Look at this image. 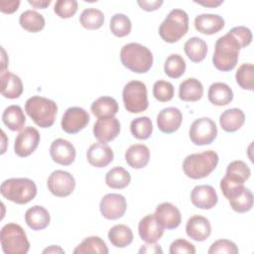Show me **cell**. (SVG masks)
<instances>
[{"label": "cell", "instance_id": "6da1fadb", "mask_svg": "<svg viewBox=\"0 0 254 254\" xmlns=\"http://www.w3.org/2000/svg\"><path fill=\"white\" fill-rule=\"evenodd\" d=\"M241 47L238 41L229 32L217 39L214 46L212 63L220 71L232 70L238 62Z\"/></svg>", "mask_w": 254, "mask_h": 254}, {"label": "cell", "instance_id": "7a4b0ae2", "mask_svg": "<svg viewBox=\"0 0 254 254\" xmlns=\"http://www.w3.org/2000/svg\"><path fill=\"white\" fill-rule=\"evenodd\" d=\"M220 190L234 211L244 213L252 208L253 194L249 189L244 187V184L224 176L220 181Z\"/></svg>", "mask_w": 254, "mask_h": 254}, {"label": "cell", "instance_id": "3957f363", "mask_svg": "<svg viewBox=\"0 0 254 254\" xmlns=\"http://www.w3.org/2000/svg\"><path fill=\"white\" fill-rule=\"evenodd\" d=\"M218 155L212 150L190 154L183 162V171L188 178L199 180L207 177L218 164Z\"/></svg>", "mask_w": 254, "mask_h": 254}, {"label": "cell", "instance_id": "277c9868", "mask_svg": "<svg viewBox=\"0 0 254 254\" xmlns=\"http://www.w3.org/2000/svg\"><path fill=\"white\" fill-rule=\"evenodd\" d=\"M122 64L129 70L136 73L149 71L153 64V55L145 46L138 43H130L120 51Z\"/></svg>", "mask_w": 254, "mask_h": 254}, {"label": "cell", "instance_id": "5b68a950", "mask_svg": "<svg viewBox=\"0 0 254 254\" xmlns=\"http://www.w3.org/2000/svg\"><path fill=\"white\" fill-rule=\"evenodd\" d=\"M0 192L12 202L26 204L37 195V186L28 178H11L1 184Z\"/></svg>", "mask_w": 254, "mask_h": 254}, {"label": "cell", "instance_id": "8992f818", "mask_svg": "<svg viewBox=\"0 0 254 254\" xmlns=\"http://www.w3.org/2000/svg\"><path fill=\"white\" fill-rule=\"evenodd\" d=\"M25 110L39 127L49 128L55 122L58 105L52 99L35 95L27 99Z\"/></svg>", "mask_w": 254, "mask_h": 254}, {"label": "cell", "instance_id": "52a82bcc", "mask_svg": "<svg viewBox=\"0 0 254 254\" xmlns=\"http://www.w3.org/2000/svg\"><path fill=\"white\" fill-rule=\"evenodd\" d=\"M189 31V16L182 9H173L159 27L160 37L167 43L180 41Z\"/></svg>", "mask_w": 254, "mask_h": 254}, {"label": "cell", "instance_id": "ba28073f", "mask_svg": "<svg viewBox=\"0 0 254 254\" xmlns=\"http://www.w3.org/2000/svg\"><path fill=\"white\" fill-rule=\"evenodd\" d=\"M0 241L5 254H26L30 249L26 232L17 223H7L1 228Z\"/></svg>", "mask_w": 254, "mask_h": 254}, {"label": "cell", "instance_id": "9c48e42d", "mask_svg": "<svg viewBox=\"0 0 254 254\" xmlns=\"http://www.w3.org/2000/svg\"><path fill=\"white\" fill-rule=\"evenodd\" d=\"M125 109L130 113H140L148 108V92L144 82L131 80L125 84L122 91Z\"/></svg>", "mask_w": 254, "mask_h": 254}, {"label": "cell", "instance_id": "30bf717a", "mask_svg": "<svg viewBox=\"0 0 254 254\" xmlns=\"http://www.w3.org/2000/svg\"><path fill=\"white\" fill-rule=\"evenodd\" d=\"M189 135L194 145H209L217 136V127L215 122L210 118L201 117L191 123Z\"/></svg>", "mask_w": 254, "mask_h": 254}, {"label": "cell", "instance_id": "8fae6325", "mask_svg": "<svg viewBox=\"0 0 254 254\" xmlns=\"http://www.w3.org/2000/svg\"><path fill=\"white\" fill-rule=\"evenodd\" d=\"M47 186L51 193L55 196L65 197L74 190L75 180L68 172L56 170L49 176Z\"/></svg>", "mask_w": 254, "mask_h": 254}, {"label": "cell", "instance_id": "7c38bea8", "mask_svg": "<svg viewBox=\"0 0 254 254\" xmlns=\"http://www.w3.org/2000/svg\"><path fill=\"white\" fill-rule=\"evenodd\" d=\"M41 137L39 131L31 126L25 127L20 131L15 139L14 152L19 157H28L36 151Z\"/></svg>", "mask_w": 254, "mask_h": 254}, {"label": "cell", "instance_id": "4fadbf2b", "mask_svg": "<svg viewBox=\"0 0 254 254\" xmlns=\"http://www.w3.org/2000/svg\"><path fill=\"white\" fill-rule=\"evenodd\" d=\"M89 119V114L86 110L73 106L65 110L61 121V126L65 133L75 134L87 126Z\"/></svg>", "mask_w": 254, "mask_h": 254}, {"label": "cell", "instance_id": "5bb4252c", "mask_svg": "<svg viewBox=\"0 0 254 254\" xmlns=\"http://www.w3.org/2000/svg\"><path fill=\"white\" fill-rule=\"evenodd\" d=\"M127 208L126 198L119 193L105 194L99 204V209L103 217L109 220L121 218Z\"/></svg>", "mask_w": 254, "mask_h": 254}, {"label": "cell", "instance_id": "9a60e30c", "mask_svg": "<svg viewBox=\"0 0 254 254\" xmlns=\"http://www.w3.org/2000/svg\"><path fill=\"white\" fill-rule=\"evenodd\" d=\"M120 133V122L114 116L98 118L93 125V135L100 143L114 140Z\"/></svg>", "mask_w": 254, "mask_h": 254}, {"label": "cell", "instance_id": "2e32d148", "mask_svg": "<svg viewBox=\"0 0 254 254\" xmlns=\"http://www.w3.org/2000/svg\"><path fill=\"white\" fill-rule=\"evenodd\" d=\"M154 216L157 222L167 229H175L182 222L180 209L171 202L160 203L155 210Z\"/></svg>", "mask_w": 254, "mask_h": 254}, {"label": "cell", "instance_id": "e0dca14e", "mask_svg": "<svg viewBox=\"0 0 254 254\" xmlns=\"http://www.w3.org/2000/svg\"><path fill=\"white\" fill-rule=\"evenodd\" d=\"M50 155L52 160L62 166H69L75 159V148L67 140L56 139L50 147Z\"/></svg>", "mask_w": 254, "mask_h": 254}, {"label": "cell", "instance_id": "ac0fdd59", "mask_svg": "<svg viewBox=\"0 0 254 254\" xmlns=\"http://www.w3.org/2000/svg\"><path fill=\"white\" fill-rule=\"evenodd\" d=\"M191 203L201 209H211L217 203L218 197L215 190L208 185L196 186L190 192Z\"/></svg>", "mask_w": 254, "mask_h": 254}, {"label": "cell", "instance_id": "d6986e66", "mask_svg": "<svg viewBox=\"0 0 254 254\" xmlns=\"http://www.w3.org/2000/svg\"><path fill=\"white\" fill-rule=\"evenodd\" d=\"M183 121V114L177 107H167L162 109L157 116L158 128L167 134L176 132Z\"/></svg>", "mask_w": 254, "mask_h": 254}, {"label": "cell", "instance_id": "ffe728a7", "mask_svg": "<svg viewBox=\"0 0 254 254\" xmlns=\"http://www.w3.org/2000/svg\"><path fill=\"white\" fill-rule=\"evenodd\" d=\"M113 151L106 143H94L87 152L86 158L88 163L95 168H104L113 161Z\"/></svg>", "mask_w": 254, "mask_h": 254}, {"label": "cell", "instance_id": "44dd1931", "mask_svg": "<svg viewBox=\"0 0 254 254\" xmlns=\"http://www.w3.org/2000/svg\"><path fill=\"white\" fill-rule=\"evenodd\" d=\"M187 235L194 241H204L211 233L209 220L202 215H193L189 218L186 225Z\"/></svg>", "mask_w": 254, "mask_h": 254}, {"label": "cell", "instance_id": "7402d4cb", "mask_svg": "<svg viewBox=\"0 0 254 254\" xmlns=\"http://www.w3.org/2000/svg\"><path fill=\"white\" fill-rule=\"evenodd\" d=\"M138 232L145 242L156 243L163 236L164 228L157 222L154 214H148L139 221Z\"/></svg>", "mask_w": 254, "mask_h": 254}, {"label": "cell", "instance_id": "603a6c76", "mask_svg": "<svg viewBox=\"0 0 254 254\" xmlns=\"http://www.w3.org/2000/svg\"><path fill=\"white\" fill-rule=\"evenodd\" d=\"M1 94L5 98L15 99L23 93L21 78L7 69H1Z\"/></svg>", "mask_w": 254, "mask_h": 254}, {"label": "cell", "instance_id": "cb8c5ba5", "mask_svg": "<svg viewBox=\"0 0 254 254\" xmlns=\"http://www.w3.org/2000/svg\"><path fill=\"white\" fill-rule=\"evenodd\" d=\"M224 27V19L217 14H200L194 18V28L201 34L213 35Z\"/></svg>", "mask_w": 254, "mask_h": 254}, {"label": "cell", "instance_id": "d4e9b609", "mask_svg": "<svg viewBox=\"0 0 254 254\" xmlns=\"http://www.w3.org/2000/svg\"><path fill=\"white\" fill-rule=\"evenodd\" d=\"M126 163L133 169L145 168L150 160V150L144 144L131 145L125 152Z\"/></svg>", "mask_w": 254, "mask_h": 254}, {"label": "cell", "instance_id": "484cf974", "mask_svg": "<svg viewBox=\"0 0 254 254\" xmlns=\"http://www.w3.org/2000/svg\"><path fill=\"white\" fill-rule=\"evenodd\" d=\"M51 216L49 211L41 205H34L27 209L25 221L32 230H43L50 224Z\"/></svg>", "mask_w": 254, "mask_h": 254}, {"label": "cell", "instance_id": "4316f807", "mask_svg": "<svg viewBox=\"0 0 254 254\" xmlns=\"http://www.w3.org/2000/svg\"><path fill=\"white\" fill-rule=\"evenodd\" d=\"M203 95L202 83L194 78L190 77L181 82L179 86V97L186 102H195Z\"/></svg>", "mask_w": 254, "mask_h": 254}, {"label": "cell", "instance_id": "83f0119b", "mask_svg": "<svg viewBox=\"0 0 254 254\" xmlns=\"http://www.w3.org/2000/svg\"><path fill=\"white\" fill-rule=\"evenodd\" d=\"M245 122V114L241 109L230 108L223 111L219 116L220 127L226 132L239 130Z\"/></svg>", "mask_w": 254, "mask_h": 254}, {"label": "cell", "instance_id": "f1b7e54d", "mask_svg": "<svg viewBox=\"0 0 254 254\" xmlns=\"http://www.w3.org/2000/svg\"><path fill=\"white\" fill-rule=\"evenodd\" d=\"M233 99V91L224 82H214L208 88V100L216 106L229 104Z\"/></svg>", "mask_w": 254, "mask_h": 254}, {"label": "cell", "instance_id": "f546056e", "mask_svg": "<svg viewBox=\"0 0 254 254\" xmlns=\"http://www.w3.org/2000/svg\"><path fill=\"white\" fill-rule=\"evenodd\" d=\"M2 121L11 131H19L24 127L26 117L19 105H10L3 111Z\"/></svg>", "mask_w": 254, "mask_h": 254}, {"label": "cell", "instance_id": "4dcf8cb0", "mask_svg": "<svg viewBox=\"0 0 254 254\" xmlns=\"http://www.w3.org/2000/svg\"><path fill=\"white\" fill-rule=\"evenodd\" d=\"M119 106L117 101L110 96H101L92 102L90 110L97 118L114 116L118 112Z\"/></svg>", "mask_w": 254, "mask_h": 254}, {"label": "cell", "instance_id": "1f68e13d", "mask_svg": "<svg viewBox=\"0 0 254 254\" xmlns=\"http://www.w3.org/2000/svg\"><path fill=\"white\" fill-rule=\"evenodd\" d=\"M133 232L125 224H116L108 231V239L111 244L117 248H124L133 241Z\"/></svg>", "mask_w": 254, "mask_h": 254}, {"label": "cell", "instance_id": "d6a6232c", "mask_svg": "<svg viewBox=\"0 0 254 254\" xmlns=\"http://www.w3.org/2000/svg\"><path fill=\"white\" fill-rule=\"evenodd\" d=\"M184 50L192 63H200L206 57L207 45L204 40L198 37H192L185 43Z\"/></svg>", "mask_w": 254, "mask_h": 254}, {"label": "cell", "instance_id": "836d02e7", "mask_svg": "<svg viewBox=\"0 0 254 254\" xmlns=\"http://www.w3.org/2000/svg\"><path fill=\"white\" fill-rule=\"evenodd\" d=\"M19 24L30 33H38L44 29L46 22L42 14L34 10H26L20 15Z\"/></svg>", "mask_w": 254, "mask_h": 254}, {"label": "cell", "instance_id": "e575fe53", "mask_svg": "<svg viewBox=\"0 0 254 254\" xmlns=\"http://www.w3.org/2000/svg\"><path fill=\"white\" fill-rule=\"evenodd\" d=\"M130 182L131 176L129 172L122 167H114L109 170L105 176V183L111 189H124L130 184Z\"/></svg>", "mask_w": 254, "mask_h": 254}, {"label": "cell", "instance_id": "d590c367", "mask_svg": "<svg viewBox=\"0 0 254 254\" xmlns=\"http://www.w3.org/2000/svg\"><path fill=\"white\" fill-rule=\"evenodd\" d=\"M74 254H85V253H98L107 254L108 248L105 242L99 236H88L78 244L73 250Z\"/></svg>", "mask_w": 254, "mask_h": 254}, {"label": "cell", "instance_id": "8d00e7d4", "mask_svg": "<svg viewBox=\"0 0 254 254\" xmlns=\"http://www.w3.org/2000/svg\"><path fill=\"white\" fill-rule=\"evenodd\" d=\"M79 23L87 30H97L104 23L103 13L96 8L84 9L79 16Z\"/></svg>", "mask_w": 254, "mask_h": 254}, {"label": "cell", "instance_id": "74e56055", "mask_svg": "<svg viewBox=\"0 0 254 254\" xmlns=\"http://www.w3.org/2000/svg\"><path fill=\"white\" fill-rule=\"evenodd\" d=\"M186 62L179 54L170 55L165 62L164 70L165 73L171 78H179L186 71Z\"/></svg>", "mask_w": 254, "mask_h": 254}, {"label": "cell", "instance_id": "f35d334b", "mask_svg": "<svg viewBox=\"0 0 254 254\" xmlns=\"http://www.w3.org/2000/svg\"><path fill=\"white\" fill-rule=\"evenodd\" d=\"M130 131L132 135L139 140H146L150 138L153 132V124L149 117L142 116L131 121Z\"/></svg>", "mask_w": 254, "mask_h": 254}, {"label": "cell", "instance_id": "ab89813d", "mask_svg": "<svg viewBox=\"0 0 254 254\" xmlns=\"http://www.w3.org/2000/svg\"><path fill=\"white\" fill-rule=\"evenodd\" d=\"M109 28L114 36L122 38L130 34L132 24L130 19L126 15L122 13H117L111 17Z\"/></svg>", "mask_w": 254, "mask_h": 254}, {"label": "cell", "instance_id": "60d3db41", "mask_svg": "<svg viewBox=\"0 0 254 254\" xmlns=\"http://www.w3.org/2000/svg\"><path fill=\"white\" fill-rule=\"evenodd\" d=\"M235 79L237 84L246 90H253L254 87V65L252 64H241L236 73Z\"/></svg>", "mask_w": 254, "mask_h": 254}, {"label": "cell", "instance_id": "b9f144b4", "mask_svg": "<svg viewBox=\"0 0 254 254\" xmlns=\"http://www.w3.org/2000/svg\"><path fill=\"white\" fill-rule=\"evenodd\" d=\"M250 175H251V171L249 167L246 165V163L240 160H236L231 162L227 166L225 176L234 181L244 184V182H246L249 179Z\"/></svg>", "mask_w": 254, "mask_h": 254}, {"label": "cell", "instance_id": "7bdbcfd3", "mask_svg": "<svg viewBox=\"0 0 254 254\" xmlns=\"http://www.w3.org/2000/svg\"><path fill=\"white\" fill-rule=\"evenodd\" d=\"M175 87L170 81L158 80L153 85V95L160 102H167L173 99Z\"/></svg>", "mask_w": 254, "mask_h": 254}, {"label": "cell", "instance_id": "ee69618b", "mask_svg": "<svg viewBox=\"0 0 254 254\" xmlns=\"http://www.w3.org/2000/svg\"><path fill=\"white\" fill-rule=\"evenodd\" d=\"M77 11L75 0H58L54 6V12L62 19L71 18Z\"/></svg>", "mask_w": 254, "mask_h": 254}, {"label": "cell", "instance_id": "f6af8a7d", "mask_svg": "<svg viewBox=\"0 0 254 254\" xmlns=\"http://www.w3.org/2000/svg\"><path fill=\"white\" fill-rule=\"evenodd\" d=\"M208 254L214 253H227V254H237L239 252L236 244L228 239H219L214 241L208 249Z\"/></svg>", "mask_w": 254, "mask_h": 254}, {"label": "cell", "instance_id": "bcb514c9", "mask_svg": "<svg viewBox=\"0 0 254 254\" xmlns=\"http://www.w3.org/2000/svg\"><path fill=\"white\" fill-rule=\"evenodd\" d=\"M229 33L232 34L233 37L238 41L241 49L249 46L252 41V33H251L250 29L246 28L244 26L234 27L229 31Z\"/></svg>", "mask_w": 254, "mask_h": 254}, {"label": "cell", "instance_id": "7dc6e473", "mask_svg": "<svg viewBox=\"0 0 254 254\" xmlns=\"http://www.w3.org/2000/svg\"><path fill=\"white\" fill-rule=\"evenodd\" d=\"M170 253L171 254H194L195 247L193 244L189 242L186 239H177L172 242L170 246Z\"/></svg>", "mask_w": 254, "mask_h": 254}, {"label": "cell", "instance_id": "c3c4849f", "mask_svg": "<svg viewBox=\"0 0 254 254\" xmlns=\"http://www.w3.org/2000/svg\"><path fill=\"white\" fill-rule=\"evenodd\" d=\"M19 5H20L19 0H14V1L1 0L0 1V11L5 14H12L18 10Z\"/></svg>", "mask_w": 254, "mask_h": 254}, {"label": "cell", "instance_id": "681fc988", "mask_svg": "<svg viewBox=\"0 0 254 254\" xmlns=\"http://www.w3.org/2000/svg\"><path fill=\"white\" fill-rule=\"evenodd\" d=\"M137 3L141 7V9L151 12V11L158 10L161 7V5L163 4V1L162 0H154V1L143 0V1H138Z\"/></svg>", "mask_w": 254, "mask_h": 254}, {"label": "cell", "instance_id": "f907efd6", "mask_svg": "<svg viewBox=\"0 0 254 254\" xmlns=\"http://www.w3.org/2000/svg\"><path fill=\"white\" fill-rule=\"evenodd\" d=\"M139 253H163V250L156 243H148L140 248Z\"/></svg>", "mask_w": 254, "mask_h": 254}, {"label": "cell", "instance_id": "816d5d0a", "mask_svg": "<svg viewBox=\"0 0 254 254\" xmlns=\"http://www.w3.org/2000/svg\"><path fill=\"white\" fill-rule=\"evenodd\" d=\"M51 0H28V3L37 9H45L51 4Z\"/></svg>", "mask_w": 254, "mask_h": 254}, {"label": "cell", "instance_id": "f5cc1de1", "mask_svg": "<svg viewBox=\"0 0 254 254\" xmlns=\"http://www.w3.org/2000/svg\"><path fill=\"white\" fill-rule=\"evenodd\" d=\"M194 3L199 4L204 7H209V8H215L218 7L223 3V1H215V0H206V1H194Z\"/></svg>", "mask_w": 254, "mask_h": 254}, {"label": "cell", "instance_id": "db71d44e", "mask_svg": "<svg viewBox=\"0 0 254 254\" xmlns=\"http://www.w3.org/2000/svg\"><path fill=\"white\" fill-rule=\"evenodd\" d=\"M43 253L44 254H46V253H64V251L58 245H51L50 247L44 249Z\"/></svg>", "mask_w": 254, "mask_h": 254}]
</instances>
